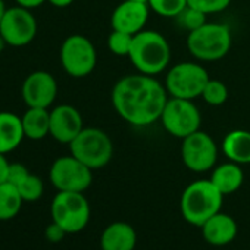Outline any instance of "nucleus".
Wrapping results in <instances>:
<instances>
[{"label": "nucleus", "instance_id": "nucleus-1", "mask_svg": "<svg viewBox=\"0 0 250 250\" xmlns=\"http://www.w3.org/2000/svg\"><path fill=\"white\" fill-rule=\"evenodd\" d=\"M168 99L165 84L140 72L119 78L110 94L115 112L134 127H147L159 121Z\"/></svg>", "mask_w": 250, "mask_h": 250}, {"label": "nucleus", "instance_id": "nucleus-2", "mask_svg": "<svg viewBox=\"0 0 250 250\" xmlns=\"http://www.w3.org/2000/svg\"><path fill=\"white\" fill-rule=\"evenodd\" d=\"M128 59L137 72L156 77L171 62V46L161 33L145 28L133 37Z\"/></svg>", "mask_w": 250, "mask_h": 250}, {"label": "nucleus", "instance_id": "nucleus-3", "mask_svg": "<svg viewBox=\"0 0 250 250\" xmlns=\"http://www.w3.org/2000/svg\"><path fill=\"white\" fill-rule=\"evenodd\" d=\"M224 194L208 180H196L190 183L180 199V210L186 222L202 227L209 218L221 212Z\"/></svg>", "mask_w": 250, "mask_h": 250}, {"label": "nucleus", "instance_id": "nucleus-4", "mask_svg": "<svg viewBox=\"0 0 250 250\" xmlns=\"http://www.w3.org/2000/svg\"><path fill=\"white\" fill-rule=\"evenodd\" d=\"M232 46V34L228 25L206 22L188 33L187 50L200 62H216L228 55Z\"/></svg>", "mask_w": 250, "mask_h": 250}, {"label": "nucleus", "instance_id": "nucleus-5", "mask_svg": "<svg viewBox=\"0 0 250 250\" xmlns=\"http://www.w3.org/2000/svg\"><path fill=\"white\" fill-rule=\"evenodd\" d=\"M71 155L90 169L104 168L113 156V143L106 131L97 127H84L69 143Z\"/></svg>", "mask_w": 250, "mask_h": 250}, {"label": "nucleus", "instance_id": "nucleus-6", "mask_svg": "<svg viewBox=\"0 0 250 250\" xmlns=\"http://www.w3.org/2000/svg\"><path fill=\"white\" fill-rule=\"evenodd\" d=\"M50 215L53 222L59 224L66 234H77L87 227L91 210L84 193L58 191L52 200Z\"/></svg>", "mask_w": 250, "mask_h": 250}, {"label": "nucleus", "instance_id": "nucleus-7", "mask_svg": "<svg viewBox=\"0 0 250 250\" xmlns=\"http://www.w3.org/2000/svg\"><path fill=\"white\" fill-rule=\"evenodd\" d=\"M208 71L197 62H180L171 66L165 77V88L169 97L194 100L209 81Z\"/></svg>", "mask_w": 250, "mask_h": 250}, {"label": "nucleus", "instance_id": "nucleus-8", "mask_svg": "<svg viewBox=\"0 0 250 250\" xmlns=\"http://www.w3.org/2000/svg\"><path fill=\"white\" fill-rule=\"evenodd\" d=\"M159 121L168 134L183 140L200 130L202 113L193 100L169 97Z\"/></svg>", "mask_w": 250, "mask_h": 250}, {"label": "nucleus", "instance_id": "nucleus-9", "mask_svg": "<svg viewBox=\"0 0 250 250\" xmlns=\"http://www.w3.org/2000/svg\"><path fill=\"white\" fill-rule=\"evenodd\" d=\"M59 59L63 71L72 78L90 75L97 65V52L91 40L83 34L66 37L59 50Z\"/></svg>", "mask_w": 250, "mask_h": 250}, {"label": "nucleus", "instance_id": "nucleus-10", "mask_svg": "<svg viewBox=\"0 0 250 250\" xmlns=\"http://www.w3.org/2000/svg\"><path fill=\"white\" fill-rule=\"evenodd\" d=\"M52 186L58 191L84 193L93 183V169L78 161L75 156L58 158L49 171Z\"/></svg>", "mask_w": 250, "mask_h": 250}, {"label": "nucleus", "instance_id": "nucleus-11", "mask_svg": "<svg viewBox=\"0 0 250 250\" xmlns=\"http://www.w3.org/2000/svg\"><path fill=\"white\" fill-rule=\"evenodd\" d=\"M218 145L208 133L199 130L181 143V159L187 169L193 172H206L215 168L218 161Z\"/></svg>", "mask_w": 250, "mask_h": 250}, {"label": "nucleus", "instance_id": "nucleus-12", "mask_svg": "<svg viewBox=\"0 0 250 250\" xmlns=\"http://www.w3.org/2000/svg\"><path fill=\"white\" fill-rule=\"evenodd\" d=\"M0 34L11 47H24L37 36V20L30 9L6 8L0 21Z\"/></svg>", "mask_w": 250, "mask_h": 250}, {"label": "nucleus", "instance_id": "nucleus-13", "mask_svg": "<svg viewBox=\"0 0 250 250\" xmlns=\"http://www.w3.org/2000/svg\"><path fill=\"white\" fill-rule=\"evenodd\" d=\"M21 94L28 107L49 109L58 96L56 78L47 71H34L24 80Z\"/></svg>", "mask_w": 250, "mask_h": 250}, {"label": "nucleus", "instance_id": "nucleus-14", "mask_svg": "<svg viewBox=\"0 0 250 250\" xmlns=\"http://www.w3.org/2000/svg\"><path fill=\"white\" fill-rule=\"evenodd\" d=\"M150 15L147 2H136V0H122L113 9L110 15L112 30L122 31L131 36L143 31Z\"/></svg>", "mask_w": 250, "mask_h": 250}, {"label": "nucleus", "instance_id": "nucleus-15", "mask_svg": "<svg viewBox=\"0 0 250 250\" xmlns=\"http://www.w3.org/2000/svg\"><path fill=\"white\" fill-rule=\"evenodd\" d=\"M84 121L72 104H58L50 110V136L61 145H68L83 131Z\"/></svg>", "mask_w": 250, "mask_h": 250}, {"label": "nucleus", "instance_id": "nucleus-16", "mask_svg": "<svg viewBox=\"0 0 250 250\" xmlns=\"http://www.w3.org/2000/svg\"><path fill=\"white\" fill-rule=\"evenodd\" d=\"M200 229H202V235L205 241L216 247L229 244L237 237V232H238L235 219L231 215L222 213V212H218L216 215L209 218L200 227Z\"/></svg>", "mask_w": 250, "mask_h": 250}, {"label": "nucleus", "instance_id": "nucleus-17", "mask_svg": "<svg viewBox=\"0 0 250 250\" xmlns=\"http://www.w3.org/2000/svg\"><path fill=\"white\" fill-rule=\"evenodd\" d=\"M137 244V232L127 222H112L100 235L102 250H134Z\"/></svg>", "mask_w": 250, "mask_h": 250}, {"label": "nucleus", "instance_id": "nucleus-18", "mask_svg": "<svg viewBox=\"0 0 250 250\" xmlns=\"http://www.w3.org/2000/svg\"><path fill=\"white\" fill-rule=\"evenodd\" d=\"M25 139L22 121L14 112H0V153L8 155Z\"/></svg>", "mask_w": 250, "mask_h": 250}, {"label": "nucleus", "instance_id": "nucleus-19", "mask_svg": "<svg viewBox=\"0 0 250 250\" xmlns=\"http://www.w3.org/2000/svg\"><path fill=\"white\" fill-rule=\"evenodd\" d=\"M225 158L238 165L250 164V131L232 130L225 134L221 143Z\"/></svg>", "mask_w": 250, "mask_h": 250}, {"label": "nucleus", "instance_id": "nucleus-20", "mask_svg": "<svg viewBox=\"0 0 250 250\" xmlns=\"http://www.w3.org/2000/svg\"><path fill=\"white\" fill-rule=\"evenodd\" d=\"M209 180L224 196H228V194L235 193L243 186L244 172L241 169V165L228 161L215 167L212 169Z\"/></svg>", "mask_w": 250, "mask_h": 250}, {"label": "nucleus", "instance_id": "nucleus-21", "mask_svg": "<svg viewBox=\"0 0 250 250\" xmlns=\"http://www.w3.org/2000/svg\"><path fill=\"white\" fill-rule=\"evenodd\" d=\"M25 139L43 140L50 136V110L44 107H28L21 116Z\"/></svg>", "mask_w": 250, "mask_h": 250}, {"label": "nucleus", "instance_id": "nucleus-22", "mask_svg": "<svg viewBox=\"0 0 250 250\" xmlns=\"http://www.w3.org/2000/svg\"><path fill=\"white\" fill-rule=\"evenodd\" d=\"M22 203L24 199L14 184L8 181L0 184V221L14 219L20 213Z\"/></svg>", "mask_w": 250, "mask_h": 250}, {"label": "nucleus", "instance_id": "nucleus-23", "mask_svg": "<svg viewBox=\"0 0 250 250\" xmlns=\"http://www.w3.org/2000/svg\"><path fill=\"white\" fill-rule=\"evenodd\" d=\"M200 97L210 106H221L228 100V87L221 80L209 78Z\"/></svg>", "mask_w": 250, "mask_h": 250}, {"label": "nucleus", "instance_id": "nucleus-24", "mask_svg": "<svg viewBox=\"0 0 250 250\" xmlns=\"http://www.w3.org/2000/svg\"><path fill=\"white\" fill-rule=\"evenodd\" d=\"M150 11L162 18H177L187 6V0H147Z\"/></svg>", "mask_w": 250, "mask_h": 250}, {"label": "nucleus", "instance_id": "nucleus-25", "mask_svg": "<svg viewBox=\"0 0 250 250\" xmlns=\"http://www.w3.org/2000/svg\"><path fill=\"white\" fill-rule=\"evenodd\" d=\"M133 37L134 36H131V34L112 30V33L107 37V49L116 56H127L128 58L130 50H131V44H133Z\"/></svg>", "mask_w": 250, "mask_h": 250}, {"label": "nucleus", "instance_id": "nucleus-26", "mask_svg": "<svg viewBox=\"0 0 250 250\" xmlns=\"http://www.w3.org/2000/svg\"><path fill=\"white\" fill-rule=\"evenodd\" d=\"M17 188L20 190L24 202H37L43 196V191H44L42 178L34 174H30L28 178Z\"/></svg>", "mask_w": 250, "mask_h": 250}, {"label": "nucleus", "instance_id": "nucleus-27", "mask_svg": "<svg viewBox=\"0 0 250 250\" xmlns=\"http://www.w3.org/2000/svg\"><path fill=\"white\" fill-rule=\"evenodd\" d=\"M177 20H178V24H180L187 33H191V31L200 28L203 24L208 22V21H206V14H203V12H200V11H197V9H194V8H190V6H187V8L177 17Z\"/></svg>", "mask_w": 250, "mask_h": 250}, {"label": "nucleus", "instance_id": "nucleus-28", "mask_svg": "<svg viewBox=\"0 0 250 250\" xmlns=\"http://www.w3.org/2000/svg\"><path fill=\"white\" fill-rule=\"evenodd\" d=\"M187 3L190 8H194L206 15H210L225 11L231 5V0H187Z\"/></svg>", "mask_w": 250, "mask_h": 250}, {"label": "nucleus", "instance_id": "nucleus-29", "mask_svg": "<svg viewBox=\"0 0 250 250\" xmlns=\"http://www.w3.org/2000/svg\"><path fill=\"white\" fill-rule=\"evenodd\" d=\"M31 172L27 169L25 165L22 164H9V169H8V183L14 184L15 187H20L30 175Z\"/></svg>", "mask_w": 250, "mask_h": 250}, {"label": "nucleus", "instance_id": "nucleus-30", "mask_svg": "<svg viewBox=\"0 0 250 250\" xmlns=\"http://www.w3.org/2000/svg\"><path fill=\"white\" fill-rule=\"evenodd\" d=\"M46 238L50 241V243H59L61 240H63V237L66 235V231L56 222H52L47 228H46V232H44Z\"/></svg>", "mask_w": 250, "mask_h": 250}, {"label": "nucleus", "instance_id": "nucleus-31", "mask_svg": "<svg viewBox=\"0 0 250 250\" xmlns=\"http://www.w3.org/2000/svg\"><path fill=\"white\" fill-rule=\"evenodd\" d=\"M17 5L21 6V8H25V9H36V8H40L43 3H46L47 0H15Z\"/></svg>", "mask_w": 250, "mask_h": 250}, {"label": "nucleus", "instance_id": "nucleus-32", "mask_svg": "<svg viewBox=\"0 0 250 250\" xmlns=\"http://www.w3.org/2000/svg\"><path fill=\"white\" fill-rule=\"evenodd\" d=\"M8 169H9V162L5 155L0 153V184L8 180Z\"/></svg>", "mask_w": 250, "mask_h": 250}, {"label": "nucleus", "instance_id": "nucleus-33", "mask_svg": "<svg viewBox=\"0 0 250 250\" xmlns=\"http://www.w3.org/2000/svg\"><path fill=\"white\" fill-rule=\"evenodd\" d=\"M47 2H49L52 6L62 9V8H68V6H71V5L75 2V0H47Z\"/></svg>", "mask_w": 250, "mask_h": 250}, {"label": "nucleus", "instance_id": "nucleus-34", "mask_svg": "<svg viewBox=\"0 0 250 250\" xmlns=\"http://www.w3.org/2000/svg\"><path fill=\"white\" fill-rule=\"evenodd\" d=\"M8 46V43L5 42V39L2 37V34H0V53H2L5 50V47Z\"/></svg>", "mask_w": 250, "mask_h": 250}, {"label": "nucleus", "instance_id": "nucleus-35", "mask_svg": "<svg viewBox=\"0 0 250 250\" xmlns=\"http://www.w3.org/2000/svg\"><path fill=\"white\" fill-rule=\"evenodd\" d=\"M5 11H6V6L3 3V0H0V21H2V17H3Z\"/></svg>", "mask_w": 250, "mask_h": 250}, {"label": "nucleus", "instance_id": "nucleus-36", "mask_svg": "<svg viewBox=\"0 0 250 250\" xmlns=\"http://www.w3.org/2000/svg\"><path fill=\"white\" fill-rule=\"evenodd\" d=\"M136 2H147V0H136Z\"/></svg>", "mask_w": 250, "mask_h": 250}]
</instances>
